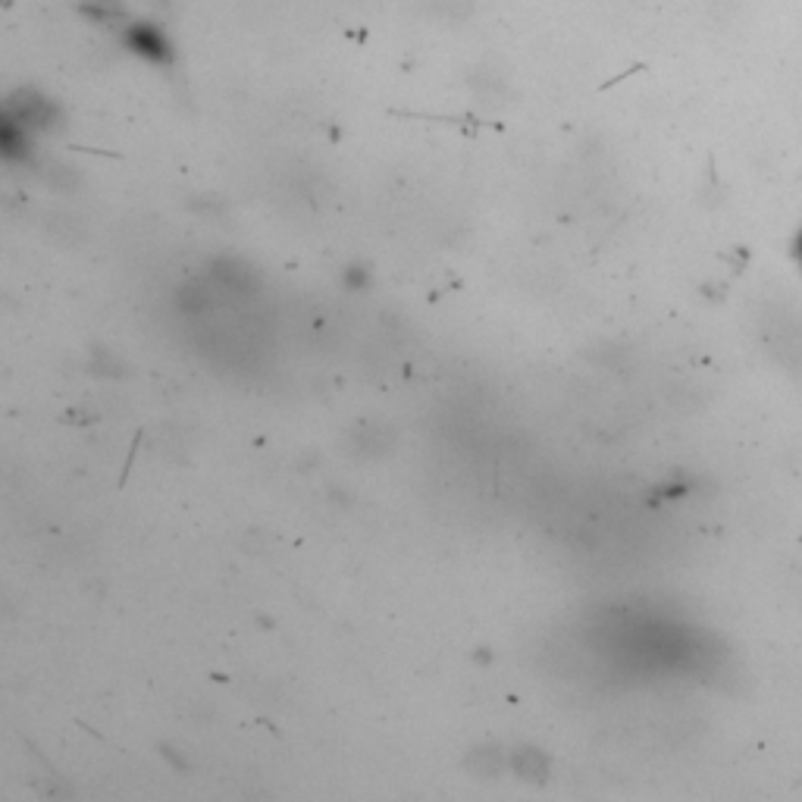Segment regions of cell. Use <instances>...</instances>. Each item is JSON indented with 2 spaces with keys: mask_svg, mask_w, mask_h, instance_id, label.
Here are the masks:
<instances>
[{
  "mask_svg": "<svg viewBox=\"0 0 802 802\" xmlns=\"http://www.w3.org/2000/svg\"><path fill=\"white\" fill-rule=\"evenodd\" d=\"M126 41L135 54L148 57V60H170V41L157 26L151 22H135V26L126 29Z\"/></svg>",
  "mask_w": 802,
  "mask_h": 802,
  "instance_id": "cell-1",
  "label": "cell"
},
{
  "mask_svg": "<svg viewBox=\"0 0 802 802\" xmlns=\"http://www.w3.org/2000/svg\"><path fill=\"white\" fill-rule=\"evenodd\" d=\"M79 10L91 22H98V26H120V22H126V10L120 0H82Z\"/></svg>",
  "mask_w": 802,
  "mask_h": 802,
  "instance_id": "cell-2",
  "label": "cell"
},
{
  "mask_svg": "<svg viewBox=\"0 0 802 802\" xmlns=\"http://www.w3.org/2000/svg\"><path fill=\"white\" fill-rule=\"evenodd\" d=\"M796 254H799V261H802V235H799V245H796Z\"/></svg>",
  "mask_w": 802,
  "mask_h": 802,
  "instance_id": "cell-3",
  "label": "cell"
}]
</instances>
